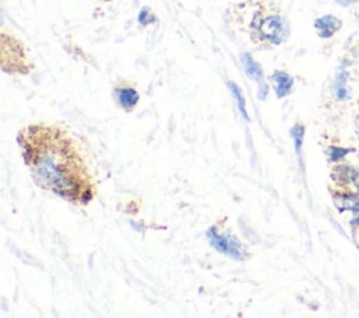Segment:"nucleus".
Here are the masks:
<instances>
[{"label":"nucleus","instance_id":"obj_3","mask_svg":"<svg viewBox=\"0 0 359 318\" xmlns=\"http://www.w3.org/2000/svg\"><path fill=\"white\" fill-rule=\"evenodd\" d=\"M208 237L212 247H215L219 252L230 258L245 259L248 256V252L245 247L241 244V241L236 235L230 234L229 231L222 230L219 226L212 227L208 231Z\"/></svg>","mask_w":359,"mask_h":318},{"label":"nucleus","instance_id":"obj_7","mask_svg":"<svg viewBox=\"0 0 359 318\" xmlns=\"http://www.w3.org/2000/svg\"><path fill=\"white\" fill-rule=\"evenodd\" d=\"M331 90H332V94L337 99H348L349 95H351V90L348 87V74L346 71H339L334 81H332V85H331Z\"/></svg>","mask_w":359,"mask_h":318},{"label":"nucleus","instance_id":"obj_9","mask_svg":"<svg viewBox=\"0 0 359 318\" xmlns=\"http://www.w3.org/2000/svg\"><path fill=\"white\" fill-rule=\"evenodd\" d=\"M358 0H337V3L338 4H341V6H351V4H353V3H356Z\"/></svg>","mask_w":359,"mask_h":318},{"label":"nucleus","instance_id":"obj_6","mask_svg":"<svg viewBox=\"0 0 359 318\" xmlns=\"http://www.w3.org/2000/svg\"><path fill=\"white\" fill-rule=\"evenodd\" d=\"M271 78H272V84H273L278 98H283L292 92L294 81L290 74H287L286 71H282V70H276Z\"/></svg>","mask_w":359,"mask_h":318},{"label":"nucleus","instance_id":"obj_4","mask_svg":"<svg viewBox=\"0 0 359 318\" xmlns=\"http://www.w3.org/2000/svg\"><path fill=\"white\" fill-rule=\"evenodd\" d=\"M112 97L118 108L125 112H132L137 106L140 99V94L136 85L126 80H121L114 85Z\"/></svg>","mask_w":359,"mask_h":318},{"label":"nucleus","instance_id":"obj_1","mask_svg":"<svg viewBox=\"0 0 359 318\" xmlns=\"http://www.w3.org/2000/svg\"><path fill=\"white\" fill-rule=\"evenodd\" d=\"M17 141L22 160L38 186L76 205L95 196V184L76 140L49 123L24 126Z\"/></svg>","mask_w":359,"mask_h":318},{"label":"nucleus","instance_id":"obj_2","mask_svg":"<svg viewBox=\"0 0 359 318\" xmlns=\"http://www.w3.org/2000/svg\"><path fill=\"white\" fill-rule=\"evenodd\" d=\"M289 25L279 11L262 8L250 21V36L257 45L275 46L286 41Z\"/></svg>","mask_w":359,"mask_h":318},{"label":"nucleus","instance_id":"obj_10","mask_svg":"<svg viewBox=\"0 0 359 318\" xmlns=\"http://www.w3.org/2000/svg\"><path fill=\"white\" fill-rule=\"evenodd\" d=\"M358 130H359V116H358Z\"/></svg>","mask_w":359,"mask_h":318},{"label":"nucleus","instance_id":"obj_8","mask_svg":"<svg viewBox=\"0 0 359 318\" xmlns=\"http://www.w3.org/2000/svg\"><path fill=\"white\" fill-rule=\"evenodd\" d=\"M243 62H244L245 73H247L251 78L259 81V80L262 78V71H261V67L258 66V63L254 62L250 55H244V56H243Z\"/></svg>","mask_w":359,"mask_h":318},{"label":"nucleus","instance_id":"obj_5","mask_svg":"<svg viewBox=\"0 0 359 318\" xmlns=\"http://www.w3.org/2000/svg\"><path fill=\"white\" fill-rule=\"evenodd\" d=\"M341 27H342V21L338 17L331 15V14L317 18L314 22V28H316L318 36H321V38L332 36L335 32L339 31Z\"/></svg>","mask_w":359,"mask_h":318}]
</instances>
